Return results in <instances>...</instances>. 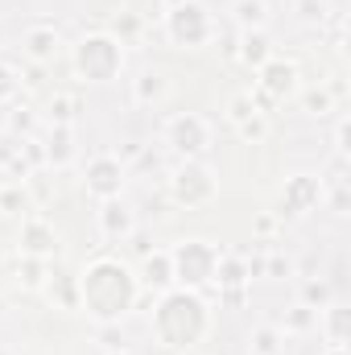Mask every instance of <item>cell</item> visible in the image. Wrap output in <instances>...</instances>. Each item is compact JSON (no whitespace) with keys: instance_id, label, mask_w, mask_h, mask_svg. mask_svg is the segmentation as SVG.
Returning a JSON list of instances; mask_svg holds the SVG:
<instances>
[{"instance_id":"obj_1","label":"cell","mask_w":351,"mask_h":355,"mask_svg":"<svg viewBox=\"0 0 351 355\" xmlns=\"http://www.w3.org/2000/svg\"><path fill=\"white\" fill-rule=\"evenodd\" d=\"M79 302L87 306L91 318L99 322H120L132 306H137V277L120 261L99 257L95 265H87V272L79 277Z\"/></svg>"},{"instance_id":"obj_2","label":"cell","mask_w":351,"mask_h":355,"mask_svg":"<svg viewBox=\"0 0 351 355\" xmlns=\"http://www.w3.org/2000/svg\"><path fill=\"white\" fill-rule=\"evenodd\" d=\"M207 302L194 289H166L153 310V335L166 347H194L207 335Z\"/></svg>"},{"instance_id":"obj_3","label":"cell","mask_w":351,"mask_h":355,"mask_svg":"<svg viewBox=\"0 0 351 355\" xmlns=\"http://www.w3.org/2000/svg\"><path fill=\"white\" fill-rule=\"evenodd\" d=\"M75 67H79V75L91 79V83H112L120 75V67H124V50H120L116 37L91 33V37H83L75 46Z\"/></svg>"},{"instance_id":"obj_4","label":"cell","mask_w":351,"mask_h":355,"mask_svg":"<svg viewBox=\"0 0 351 355\" xmlns=\"http://www.w3.org/2000/svg\"><path fill=\"white\" fill-rule=\"evenodd\" d=\"M174 281H182V289H203L215 281V265H219V248L207 240H182L174 252Z\"/></svg>"},{"instance_id":"obj_5","label":"cell","mask_w":351,"mask_h":355,"mask_svg":"<svg viewBox=\"0 0 351 355\" xmlns=\"http://www.w3.org/2000/svg\"><path fill=\"white\" fill-rule=\"evenodd\" d=\"M166 33L174 46H203L211 37V12L198 0H178L166 12Z\"/></svg>"},{"instance_id":"obj_6","label":"cell","mask_w":351,"mask_h":355,"mask_svg":"<svg viewBox=\"0 0 351 355\" xmlns=\"http://www.w3.org/2000/svg\"><path fill=\"white\" fill-rule=\"evenodd\" d=\"M215 190H219V182L211 174V166H203V162H186L170 178V194L178 207H207L215 198Z\"/></svg>"},{"instance_id":"obj_7","label":"cell","mask_w":351,"mask_h":355,"mask_svg":"<svg viewBox=\"0 0 351 355\" xmlns=\"http://www.w3.org/2000/svg\"><path fill=\"white\" fill-rule=\"evenodd\" d=\"M166 141L174 145L186 162H198V157L207 153V145H211V128H207L203 116L182 112V116H174V120L166 124Z\"/></svg>"},{"instance_id":"obj_8","label":"cell","mask_w":351,"mask_h":355,"mask_svg":"<svg viewBox=\"0 0 351 355\" xmlns=\"http://www.w3.org/2000/svg\"><path fill=\"white\" fill-rule=\"evenodd\" d=\"M120 186H124V170L116 157H95L87 166V194H95L99 202L120 198Z\"/></svg>"},{"instance_id":"obj_9","label":"cell","mask_w":351,"mask_h":355,"mask_svg":"<svg viewBox=\"0 0 351 355\" xmlns=\"http://www.w3.org/2000/svg\"><path fill=\"white\" fill-rule=\"evenodd\" d=\"M318 194H323V186L314 182V178L298 174L285 182V194H281V202H285V215H302V211H310L314 202H318Z\"/></svg>"},{"instance_id":"obj_10","label":"cell","mask_w":351,"mask_h":355,"mask_svg":"<svg viewBox=\"0 0 351 355\" xmlns=\"http://www.w3.org/2000/svg\"><path fill=\"white\" fill-rule=\"evenodd\" d=\"M99 227H103L108 240H124V236H132V211L120 198H108L103 211H99Z\"/></svg>"},{"instance_id":"obj_11","label":"cell","mask_w":351,"mask_h":355,"mask_svg":"<svg viewBox=\"0 0 351 355\" xmlns=\"http://www.w3.org/2000/svg\"><path fill=\"white\" fill-rule=\"evenodd\" d=\"M54 248H58V240H54V227L50 223H25L21 227V252L25 257L37 261V257H50Z\"/></svg>"},{"instance_id":"obj_12","label":"cell","mask_w":351,"mask_h":355,"mask_svg":"<svg viewBox=\"0 0 351 355\" xmlns=\"http://www.w3.org/2000/svg\"><path fill=\"white\" fill-rule=\"evenodd\" d=\"M261 87L273 95V99H285L289 91L298 87V71L289 62H264L261 67Z\"/></svg>"},{"instance_id":"obj_13","label":"cell","mask_w":351,"mask_h":355,"mask_svg":"<svg viewBox=\"0 0 351 355\" xmlns=\"http://www.w3.org/2000/svg\"><path fill=\"white\" fill-rule=\"evenodd\" d=\"M145 285H153V289H174V261H170V252H149L145 257Z\"/></svg>"},{"instance_id":"obj_14","label":"cell","mask_w":351,"mask_h":355,"mask_svg":"<svg viewBox=\"0 0 351 355\" xmlns=\"http://www.w3.org/2000/svg\"><path fill=\"white\" fill-rule=\"evenodd\" d=\"M25 50H29V58H37V62H46V58H54V50H58V33L54 29H29L25 33Z\"/></svg>"},{"instance_id":"obj_15","label":"cell","mask_w":351,"mask_h":355,"mask_svg":"<svg viewBox=\"0 0 351 355\" xmlns=\"http://www.w3.org/2000/svg\"><path fill=\"white\" fill-rule=\"evenodd\" d=\"M232 12H236V21L244 29H264V21H268V4L264 0H236Z\"/></svg>"},{"instance_id":"obj_16","label":"cell","mask_w":351,"mask_h":355,"mask_svg":"<svg viewBox=\"0 0 351 355\" xmlns=\"http://www.w3.org/2000/svg\"><path fill=\"white\" fill-rule=\"evenodd\" d=\"M240 58H244L248 67H264V62H268V37H264L261 29H244V50H240Z\"/></svg>"},{"instance_id":"obj_17","label":"cell","mask_w":351,"mask_h":355,"mask_svg":"<svg viewBox=\"0 0 351 355\" xmlns=\"http://www.w3.org/2000/svg\"><path fill=\"white\" fill-rule=\"evenodd\" d=\"M71 153H75V149H71V128H67V124H58V128L50 132V149H46V157H50L54 166H67V162H71Z\"/></svg>"},{"instance_id":"obj_18","label":"cell","mask_w":351,"mask_h":355,"mask_svg":"<svg viewBox=\"0 0 351 355\" xmlns=\"http://www.w3.org/2000/svg\"><path fill=\"white\" fill-rule=\"evenodd\" d=\"M327 335H331L335 347L348 343V310H343V306H331V310H327Z\"/></svg>"},{"instance_id":"obj_19","label":"cell","mask_w":351,"mask_h":355,"mask_svg":"<svg viewBox=\"0 0 351 355\" xmlns=\"http://www.w3.org/2000/svg\"><path fill=\"white\" fill-rule=\"evenodd\" d=\"M248 277V265H240V261H223L219 257V265H215V281L219 285H240Z\"/></svg>"},{"instance_id":"obj_20","label":"cell","mask_w":351,"mask_h":355,"mask_svg":"<svg viewBox=\"0 0 351 355\" xmlns=\"http://www.w3.org/2000/svg\"><path fill=\"white\" fill-rule=\"evenodd\" d=\"M162 91H166L162 75H141V83H137V99H157Z\"/></svg>"},{"instance_id":"obj_21","label":"cell","mask_w":351,"mask_h":355,"mask_svg":"<svg viewBox=\"0 0 351 355\" xmlns=\"http://www.w3.org/2000/svg\"><path fill=\"white\" fill-rule=\"evenodd\" d=\"M12 95H17V71L8 62H0V103L12 99Z\"/></svg>"},{"instance_id":"obj_22","label":"cell","mask_w":351,"mask_h":355,"mask_svg":"<svg viewBox=\"0 0 351 355\" xmlns=\"http://www.w3.org/2000/svg\"><path fill=\"white\" fill-rule=\"evenodd\" d=\"M29 124H33V116H29L25 107H12V116H8V128H12V132H25Z\"/></svg>"},{"instance_id":"obj_23","label":"cell","mask_w":351,"mask_h":355,"mask_svg":"<svg viewBox=\"0 0 351 355\" xmlns=\"http://www.w3.org/2000/svg\"><path fill=\"white\" fill-rule=\"evenodd\" d=\"M298 12H302V21H323V4L318 0H298Z\"/></svg>"},{"instance_id":"obj_24","label":"cell","mask_w":351,"mask_h":355,"mask_svg":"<svg viewBox=\"0 0 351 355\" xmlns=\"http://www.w3.org/2000/svg\"><path fill=\"white\" fill-rule=\"evenodd\" d=\"M21 202H25V198H21L17 190H0V211H8V215H12V211H17Z\"/></svg>"},{"instance_id":"obj_25","label":"cell","mask_w":351,"mask_h":355,"mask_svg":"<svg viewBox=\"0 0 351 355\" xmlns=\"http://www.w3.org/2000/svg\"><path fill=\"white\" fill-rule=\"evenodd\" d=\"M273 347H277V335L273 331H261L257 335V355H273Z\"/></svg>"},{"instance_id":"obj_26","label":"cell","mask_w":351,"mask_h":355,"mask_svg":"<svg viewBox=\"0 0 351 355\" xmlns=\"http://www.w3.org/2000/svg\"><path fill=\"white\" fill-rule=\"evenodd\" d=\"M310 322H314V314H310V310H298V314L289 318V327H293V331H306Z\"/></svg>"},{"instance_id":"obj_27","label":"cell","mask_w":351,"mask_h":355,"mask_svg":"<svg viewBox=\"0 0 351 355\" xmlns=\"http://www.w3.org/2000/svg\"><path fill=\"white\" fill-rule=\"evenodd\" d=\"M306 297H310V302H323V297H327V285H310Z\"/></svg>"},{"instance_id":"obj_28","label":"cell","mask_w":351,"mask_h":355,"mask_svg":"<svg viewBox=\"0 0 351 355\" xmlns=\"http://www.w3.org/2000/svg\"><path fill=\"white\" fill-rule=\"evenodd\" d=\"M327 355H348V352H343V347H331V352H327Z\"/></svg>"},{"instance_id":"obj_29","label":"cell","mask_w":351,"mask_h":355,"mask_svg":"<svg viewBox=\"0 0 351 355\" xmlns=\"http://www.w3.org/2000/svg\"><path fill=\"white\" fill-rule=\"evenodd\" d=\"M116 355H132V352H124V347H120V352H116Z\"/></svg>"},{"instance_id":"obj_30","label":"cell","mask_w":351,"mask_h":355,"mask_svg":"<svg viewBox=\"0 0 351 355\" xmlns=\"http://www.w3.org/2000/svg\"><path fill=\"white\" fill-rule=\"evenodd\" d=\"M0 355H8V352H4V347H0Z\"/></svg>"}]
</instances>
